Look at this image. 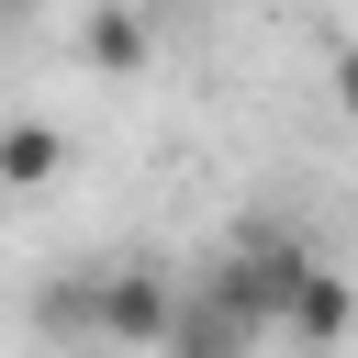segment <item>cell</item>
Returning <instances> with one entry per match:
<instances>
[{
	"mask_svg": "<svg viewBox=\"0 0 358 358\" xmlns=\"http://www.w3.org/2000/svg\"><path fill=\"white\" fill-rule=\"evenodd\" d=\"M302 268H313V246L291 235V224H257V235H235V257L201 280L246 336H280V313H291V291H302Z\"/></svg>",
	"mask_w": 358,
	"mask_h": 358,
	"instance_id": "1",
	"label": "cell"
},
{
	"mask_svg": "<svg viewBox=\"0 0 358 358\" xmlns=\"http://www.w3.org/2000/svg\"><path fill=\"white\" fill-rule=\"evenodd\" d=\"M179 280L157 268V257H112V268H90V336L101 347H123V358H145V347H168L179 336Z\"/></svg>",
	"mask_w": 358,
	"mask_h": 358,
	"instance_id": "2",
	"label": "cell"
},
{
	"mask_svg": "<svg viewBox=\"0 0 358 358\" xmlns=\"http://www.w3.org/2000/svg\"><path fill=\"white\" fill-rule=\"evenodd\" d=\"M280 336H291L302 358H336V347L358 336V280L313 257V268H302V291H291V313H280Z\"/></svg>",
	"mask_w": 358,
	"mask_h": 358,
	"instance_id": "3",
	"label": "cell"
},
{
	"mask_svg": "<svg viewBox=\"0 0 358 358\" xmlns=\"http://www.w3.org/2000/svg\"><path fill=\"white\" fill-rule=\"evenodd\" d=\"M78 67H90V78H134V67H145V11H134V0H101V11L78 22Z\"/></svg>",
	"mask_w": 358,
	"mask_h": 358,
	"instance_id": "4",
	"label": "cell"
},
{
	"mask_svg": "<svg viewBox=\"0 0 358 358\" xmlns=\"http://www.w3.org/2000/svg\"><path fill=\"white\" fill-rule=\"evenodd\" d=\"M56 168H67V123H45V112H22L11 134H0V179L34 201V190H56Z\"/></svg>",
	"mask_w": 358,
	"mask_h": 358,
	"instance_id": "5",
	"label": "cell"
},
{
	"mask_svg": "<svg viewBox=\"0 0 358 358\" xmlns=\"http://www.w3.org/2000/svg\"><path fill=\"white\" fill-rule=\"evenodd\" d=\"M336 101H347V112H358V56H336Z\"/></svg>",
	"mask_w": 358,
	"mask_h": 358,
	"instance_id": "6",
	"label": "cell"
}]
</instances>
